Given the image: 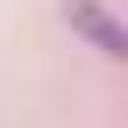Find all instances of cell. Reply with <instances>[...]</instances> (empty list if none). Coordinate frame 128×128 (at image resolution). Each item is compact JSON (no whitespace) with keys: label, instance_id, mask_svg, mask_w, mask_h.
<instances>
[{"label":"cell","instance_id":"1","mask_svg":"<svg viewBox=\"0 0 128 128\" xmlns=\"http://www.w3.org/2000/svg\"><path fill=\"white\" fill-rule=\"evenodd\" d=\"M64 22H71L92 50H107V57L128 64V22H121V14H107L100 0H64Z\"/></svg>","mask_w":128,"mask_h":128}]
</instances>
